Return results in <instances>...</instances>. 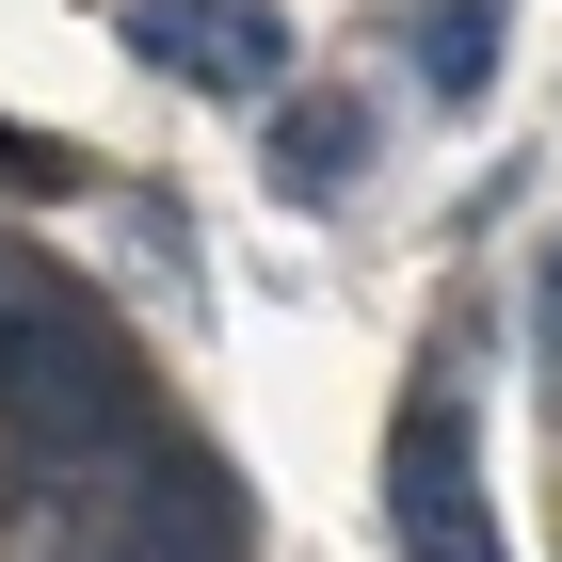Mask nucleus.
<instances>
[{
    "label": "nucleus",
    "instance_id": "obj_2",
    "mask_svg": "<svg viewBox=\"0 0 562 562\" xmlns=\"http://www.w3.org/2000/svg\"><path fill=\"white\" fill-rule=\"evenodd\" d=\"M386 530H402V562H498L482 434H467V402H450V386H418V402H402V434H386Z\"/></svg>",
    "mask_w": 562,
    "mask_h": 562
},
{
    "label": "nucleus",
    "instance_id": "obj_5",
    "mask_svg": "<svg viewBox=\"0 0 562 562\" xmlns=\"http://www.w3.org/2000/svg\"><path fill=\"white\" fill-rule=\"evenodd\" d=\"M418 65H434L450 97H467L482 65H498V16H482V0H434V16H418Z\"/></svg>",
    "mask_w": 562,
    "mask_h": 562
},
{
    "label": "nucleus",
    "instance_id": "obj_3",
    "mask_svg": "<svg viewBox=\"0 0 562 562\" xmlns=\"http://www.w3.org/2000/svg\"><path fill=\"white\" fill-rule=\"evenodd\" d=\"M97 562H241V482L161 434V450L97 498Z\"/></svg>",
    "mask_w": 562,
    "mask_h": 562
},
{
    "label": "nucleus",
    "instance_id": "obj_4",
    "mask_svg": "<svg viewBox=\"0 0 562 562\" xmlns=\"http://www.w3.org/2000/svg\"><path fill=\"white\" fill-rule=\"evenodd\" d=\"M130 48L177 65V81H210V97L290 81V16H273V0H130Z\"/></svg>",
    "mask_w": 562,
    "mask_h": 562
},
{
    "label": "nucleus",
    "instance_id": "obj_1",
    "mask_svg": "<svg viewBox=\"0 0 562 562\" xmlns=\"http://www.w3.org/2000/svg\"><path fill=\"white\" fill-rule=\"evenodd\" d=\"M145 450L161 434H145L130 338L81 290H48V273H0V467L48 482V498H113Z\"/></svg>",
    "mask_w": 562,
    "mask_h": 562
},
{
    "label": "nucleus",
    "instance_id": "obj_6",
    "mask_svg": "<svg viewBox=\"0 0 562 562\" xmlns=\"http://www.w3.org/2000/svg\"><path fill=\"white\" fill-rule=\"evenodd\" d=\"M273 161H290V193H338V161H370V113H353V130H338V113H322V130H290V145H273Z\"/></svg>",
    "mask_w": 562,
    "mask_h": 562
}]
</instances>
